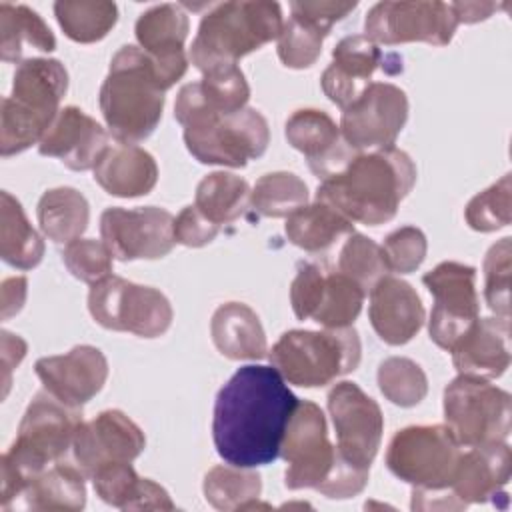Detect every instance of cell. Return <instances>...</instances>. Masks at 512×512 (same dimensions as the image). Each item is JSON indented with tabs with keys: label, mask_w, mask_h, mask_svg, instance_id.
Segmentation results:
<instances>
[{
	"label": "cell",
	"mask_w": 512,
	"mask_h": 512,
	"mask_svg": "<svg viewBox=\"0 0 512 512\" xmlns=\"http://www.w3.org/2000/svg\"><path fill=\"white\" fill-rule=\"evenodd\" d=\"M296 404L298 398L274 366L238 368L214 402L212 438L218 456L240 468L274 462Z\"/></svg>",
	"instance_id": "1"
},
{
	"label": "cell",
	"mask_w": 512,
	"mask_h": 512,
	"mask_svg": "<svg viewBox=\"0 0 512 512\" xmlns=\"http://www.w3.org/2000/svg\"><path fill=\"white\" fill-rule=\"evenodd\" d=\"M414 182L412 158L390 146L358 152L340 172L320 182L316 200L330 204L352 222L378 226L396 216Z\"/></svg>",
	"instance_id": "2"
},
{
	"label": "cell",
	"mask_w": 512,
	"mask_h": 512,
	"mask_svg": "<svg viewBox=\"0 0 512 512\" xmlns=\"http://www.w3.org/2000/svg\"><path fill=\"white\" fill-rule=\"evenodd\" d=\"M290 490L314 488L326 498H352L368 484V472L346 462L328 440L326 416L310 400H298L280 446Z\"/></svg>",
	"instance_id": "3"
},
{
	"label": "cell",
	"mask_w": 512,
	"mask_h": 512,
	"mask_svg": "<svg viewBox=\"0 0 512 512\" xmlns=\"http://www.w3.org/2000/svg\"><path fill=\"white\" fill-rule=\"evenodd\" d=\"M80 422V408L60 402L50 392L42 390L32 398L12 446L0 458V504L4 510H8L32 478L50 468V464L60 462L72 448Z\"/></svg>",
	"instance_id": "4"
},
{
	"label": "cell",
	"mask_w": 512,
	"mask_h": 512,
	"mask_svg": "<svg viewBox=\"0 0 512 512\" xmlns=\"http://www.w3.org/2000/svg\"><path fill=\"white\" fill-rule=\"evenodd\" d=\"M166 90L152 56L138 46H122L100 86V112L112 138L124 144L146 140L160 124Z\"/></svg>",
	"instance_id": "5"
},
{
	"label": "cell",
	"mask_w": 512,
	"mask_h": 512,
	"mask_svg": "<svg viewBox=\"0 0 512 512\" xmlns=\"http://www.w3.org/2000/svg\"><path fill=\"white\" fill-rule=\"evenodd\" d=\"M68 90V72L56 58H26L16 66L12 92L2 98L0 154L14 156L38 144Z\"/></svg>",
	"instance_id": "6"
},
{
	"label": "cell",
	"mask_w": 512,
	"mask_h": 512,
	"mask_svg": "<svg viewBox=\"0 0 512 512\" xmlns=\"http://www.w3.org/2000/svg\"><path fill=\"white\" fill-rule=\"evenodd\" d=\"M284 26L278 2L232 0L214 4L200 20L190 46V62L204 74L276 40Z\"/></svg>",
	"instance_id": "7"
},
{
	"label": "cell",
	"mask_w": 512,
	"mask_h": 512,
	"mask_svg": "<svg viewBox=\"0 0 512 512\" xmlns=\"http://www.w3.org/2000/svg\"><path fill=\"white\" fill-rule=\"evenodd\" d=\"M362 346L348 328L288 330L268 350L270 364L294 386L320 388L358 368Z\"/></svg>",
	"instance_id": "8"
},
{
	"label": "cell",
	"mask_w": 512,
	"mask_h": 512,
	"mask_svg": "<svg viewBox=\"0 0 512 512\" xmlns=\"http://www.w3.org/2000/svg\"><path fill=\"white\" fill-rule=\"evenodd\" d=\"M510 418V394L484 378L460 374L444 388V420L460 446L506 442Z\"/></svg>",
	"instance_id": "9"
},
{
	"label": "cell",
	"mask_w": 512,
	"mask_h": 512,
	"mask_svg": "<svg viewBox=\"0 0 512 512\" xmlns=\"http://www.w3.org/2000/svg\"><path fill=\"white\" fill-rule=\"evenodd\" d=\"M270 142L268 120L256 108L204 116L184 126V144L202 164L242 168L260 158Z\"/></svg>",
	"instance_id": "10"
},
{
	"label": "cell",
	"mask_w": 512,
	"mask_h": 512,
	"mask_svg": "<svg viewBox=\"0 0 512 512\" xmlns=\"http://www.w3.org/2000/svg\"><path fill=\"white\" fill-rule=\"evenodd\" d=\"M88 310L102 328L140 338L162 336L174 318L170 300L160 290L114 274L90 286Z\"/></svg>",
	"instance_id": "11"
},
{
	"label": "cell",
	"mask_w": 512,
	"mask_h": 512,
	"mask_svg": "<svg viewBox=\"0 0 512 512\" xmlns=\"http://www.w3.org/2000/svg\"><path fill=\"white\" fill-rule=\"evenodd\" d=\"M460 456V442L448 426H408L392 436L386 466L414 488L444 490L452 482Z\"/></svg>",
	"instance_id": "12"
},
{
	"label": "cell",
	"mask_w": 512,
	"mask_h": 512,
	"mask_svg": "<svg viewBox=\"0 0 512 512\" xmlns=\"http://www.w3.org/2000/svg\"><path fill=\"white\" fill-rule=\"evenodd\" d=\"M366 292L340 270L302 264L290 284V304L300 320L324 328H348L358 318Z\"/></svg>",
	"instance_id": "13"
},
{
	"label": "cell",
	"mask_w": 512,
	"mask_h": 512,
	"mask_svg": "<svg viewBox=\"0 0 512 512\" xmlns=\"http://www.w3.org/2000/svg\"><path fill=\"white\" fill-rule=\"evenodd\" d=\"M456 26L458 20L446 2H378L366 14L364 36L384 46L406 42L446 46L452 40Z\"/></svg>",
	"instance_id": "14"
},
{
	"label": "cell",
	"mask_w": 512,
	"mask_h": 512,
	"mask_svg": "<svg viewBox=\"0 0 512 512\" xmlns=\"http://www.w3.org/2000/svg\"><path fill=\"white\" fill-rule=\"evenodd\" d=\"M422 282L434 296L428 320L430 338L436 346L450 352L480 314L476 270L468 264L446 260L426 272Z\"/></svg>",
	"instance_id": "15"
},
{
	"label": "cell",
	"mask_w": 512,
	"mask_h": 512,
	"mask_svg": "<svg viewBox=\"0 0 512 512\" xmlns=\"http://www.w3.org/2000/svg\"><path fill=\"white\" fill-rule=\"evenodd\" d=\"M408 118V98L390 82H372L342 110L340 132L356 152L394 146Z\"/></svg>",
	"instance_id": "16"
},
{
	"label": "cell",
	"mask_w": 512,
	"mask_h": 512,
	"mask_svg": "<svg viewBox=\"0 0 512 512\" xmlns=\"http://www.w3.org/2000/svg\"><path fill=\"white\" fill-rule=\"evenodd\" d=\"M328 412L340 456L360 470H370L384 432V416L376 400L358 384L344 380L328 392Z\"/></svg>",
	"instance_id": "17"
},
{
	"label": "cell",
	"mask_w": 512,
	"mask_h": 512,
	"mask_svg": "<svg viewBox=\"0 0 512 512\" xmlns=\"http://www.w3.org/2000/svg\"><path fill=\"white\" fill-rule=\"evenodd\" d=\"M100 236L118 260H156L176 244L174 216L158 206L106 208L100 216Z\"/></svg>",
	"instance_id": "18"
},
{
	"label": "cell",
	"mask_w": 512,
	"mask_h": 512,
	"mask_svg": "<svg viewBox=\"0 0 512 512\" xmlns=\"http://www.w3.org/2000/svg\"><path fill=\"white\" fill-rule=\"evenodd\" d=\"M146 446L144 432L120 410H104L88 422H80L72 442L74 464L86 478L106 464L132 462Z\"/></svg>",
	"instance_id": "19"
},
{
	"label": "cell",
	"mask_w": 512,
	"mask_h": 512,
	"mask_svg": "<svg viewBox=\"0 0 512 512\" xmlns=\"http://www.w3.org/2000/svg\"><path fill=\"white\" fill-rule=\"evenodd\" d=\"M34 370L46 392L72 408H82L102 390L108 360L96 346L80 344L66 354L36 360Z\"/></svg>",
	"instance_id": "20"
},
{
	"label": "cell",
	"mask_w": 512,
	"mask_h": 512,
	"mask_svg": "<svg viewBox=\"0 0 512 512\" xmlns=\"http://www.w3.org/2000/svg\"><path fill=\"white\" fill-rule=\"evenodd\" d=\"M284 134L288 144L306 156L310 170L320 180L340 172L358 154L348 146L340 126L324 110L302 108L292 112Z\"/></svg>",
	"instance_id": "21"
},
{
	"label": "cell",
	"mask_w": 512,
	"mask_h": 512,
	"mask_svg": "<svg viewBox=\"0 0 512 512\" xmlns=\"http://www.w3.org/2000/svg\"><path fill=\"white\" fill-rule=\"evenodd\" d=\"M188 30V14L180 4L152 6L136 20V40L140 48L154 58L168 88L188 70V56L184 50Z\"/></svg>",
	"instance_id": "22"
},
{
	"label": "cell",
	"mask_w": 512,
	"mask_h": 512,
	"mask_svg": "<svg viewBox=\"0 0 512 512\" xmlns=\"http://www.w3.org/2000/svg\"><path fill=\"white\" fill-rule=\"evenodd\" d=\"M512 452L506 442L474 446L462 452L448 490L466 508L468 504H484L508 500L504 486L510 480Z\"/></svg>",
	"instance_id": "23"
},
{
	"label": "cell",
	"mask_w": 512,
	"mask_h": 512,
	"mask_svg": "<svg viewBox=\"0 0 512 512\" xmlns=\"http://www.w3.org/2000/svg\"><path fill=\"white\" fill-rule=\"evenodd\" d=\"M108 144L110 134L92 116L76 106H66L38 142V152L58 158L70 170L84 172L96 166Z\"/></svg>",
	"instance_id": "24"
},
{
	"label": "cell",
	"mask_w": 512,
	"mask_h": 512,
	"mask_svg": "<svg viewBox=\"0 0 512 512\" xmlns=\"http://www.w3.org/2000/svg\"><path fill=\"white\" fill-rule=\"evenodd\" d=\"M384 62V52L368 36H346L334 46L332 62L322 72V90L330 102L344 110L374 82L372 76Z\"/></svg>",
	"instance_id": "25"
},
{
	"label": "cell",
	"mask_w": 512,
	"mask_h": 512,
	"mask_svg": "<svg viewBox=\"0 0 512 512\" xmlns=\"http://www.w3.org/2000/svg\"><path fill=\"white\" fill-rule=\"evenodd\" d=\"M250 86L238 66H220L202 74L198 82L180 88L174 118L186 126L204 116L230 114L246 108Z\"/></svg>",
	"instance_id": "26"
},
{
	"label": "cell",
	"mask_w": 512,
	"mask_h": 512,
	"mask_svg": "<svg viewBox=\"0 0 512 512\" xmlns=\"http://www.w3.org/2000/svg\"><path fill=\"white\" fill-rule=\"evenodd\" d=\"M368 318L380 340L402 346L422 328L424 306L406 280L386 274L370 290Z\"/></svg>",
	"instance_id": "27"
},
{
	"label": "cell",
	"mask_w": 512,
	"mask_h": 512,
	"mask_svg": "<svg viewBox=\"0 0 512 512\" xmlns=\"http://www.w3.org/2000/svg\"><path fill=\"white\" fill-rule=\"evenodd\" d=\"M450 352L454 368L464 376H502L510 366V318H476Z\"/></svg>",
	"instance_id": "28"
},
{
	"label": "cell",
	"mask_w": 512,
	"mask_h": 512,
	"mask_svg": "<svg viewBox=\"0 0 512 512\" xmlns=\"http://www.w3.org/2000/svg\"><path fill=\"white\" fill-rule=\"evenodd\" d=\"M92 170L94 180L118 198L144 196L158 182L154 156L136 144L110 142Z\"/></svg>",
	"instance_id": "29"
},
{
	"label": "cell",
	"mask_w": 512,
	"mask_h": 512,
	"mask_svg": "<svg viewBox=\"0 0 512 512\" xmlns=\"http://www.w3.org/2000/svg\"><path fill=\"white\" fill-rule=\"evenodd\" d=\"M212 342L230 360H260L268 354V342L258 314L244 302H226L210 320Z\"/></svg>",
	"instance_id": "30"
},
{
	"label": "cell",
	"mask_w": 512,
	"mask_h": 512,
	"mask_svg": "<svg viewBox=\"0 0 512 512\" xmlns=\"http://www.w3.org/2000/svg\"><path fill=\"white\" fill-rule=\"evenodd\" d=\"M96 494L120 510H174L170 494L150 478H140L130 462L102 466L94 476Z\"/></svg>",
	"instance_id": "31"
},
{
	"label": "cell",
	"mask_w": 512,
	"mask_h": 512,
	"mask_svg": "<svg viewBox=\"0 0 512 512\" xmlns=\"http://www.w3.org/2000/svg\"><path fill=\"white\" fill-rule=\"evenodd\" d=\"M84 478L78 466L56 462L32 478L18 498L26 510L78 512L86 504Z\"/></svg>",
	"instance_id": "32"
},
{
	"label": "cell",
	"mask_w": 512,
	"mask_h": 512,
	"mask_svg": "<svg viewBox=\"0 0 512 512\" xmlns=\"http://www.w3.org/2000/svg\"><path fill=\"white\" fill-rule=\"evenodd\" d=\"M284 232L288 240L306 252H324L338 240L354 232V222L330 204L316 200L292 212L286 218Z\"/></svg>",
	"instance_id": "33"
},
{
	"label": "cell",
	"mask_w": 512,
	"mask_h": 512,
	"mask_svg": "<svg viewBox=\"0 0 512 512\" xmlns=\"http://www.w3.org/2000/svg\"><path fill=\"white\" fill-rule=\"evenodd\" d=\"M38 224L54 244H70L78 240L90 220V206L82 192L70 186L46 190L38 200Z\"/></svg>",
	"instance_id": "34"
},
{
	"label": "cell",
	"mask_w": 512,
	"mask_h": 512,
	"mask_svg": "<svg viewBox=\"0 0 512 512\" xmlns=\"http://www.w3.org/2000/svg\"><path fill=\"white\" fill-rule=\"evenodd\" d=\"M32 48L38 52H52L56 38L48 24L24 4H0V58L4 62L22 60L24 52Z\"/></svg>",
	"instance_id": "35"
},
{
	"label": "cell",
	"mask_w": 512,
	"mask_h": 512,
	"mask_svg": "<svg viewBox=\"0 0 512 512\" xmlns=\"http://www.w3.org/2000/svg\"><path fill=\"white\" fill-rule=\"evenodd\" d=\"M0 206V256L18 270H32L44 256V240L28 222L22 204L2 192Z\"/></svg>",
	"instance_id": "36"
},
{
	"label": "cell",
	"mask_w": 512,
	"mask_h": 512,
	"mask_svg": "<svg viewBox=\"0 0 512 512\" xmlns=\"http://www.w3.org/2000/svg\"><path fill=\"white\" fill-rule=\"evenodd\" d=\"M250 186L232 172L206 174L196 186L194 206L216 226L230 224L244 216L250 204Z\"/></svg>",
	"instance_id": "37"
},
{
	"label": "cell",
	"mask_w": 512,
	"mask_h": 512,
	"mask_svg": "<svg viewBox=\"0 0 512 512\" xmlns=\"http://www.w3.org/2000/svg\"><path fill=\"white\" fill-rule=\"evenodd\" d=\"M54 16L64 34L80 44L102 40L118 20V6L106 0H58Z\"/></svg>",
	"instance_id": "38"
},
{
	"label": "cell",
	"mask_w": 512,
	"mask_h": 512,
	"mask_svg": "<svg viewBox=\"0 0 512 512\" xmlns=\"http://www.w3.org/2000/svg\"><path fill=\"white\" fill-rule=\"evenodd\" d=\"M204 498L216 510H240L244 504L258 500L262 492V478L252 468L214 466L204 476Z\"/></svg>",
	"instance_id": "39"
},
{
	"label": "cell",
	"mask_w": 512,
	"mask_h": 512,
	"mask_svg": "<svg viewBox=\"0 0 512 512\" xmlns=\"http://www.w3.org/2000/svg\"><path fill=\"white\" fill-rule=\"evenodd\" d=\"M252 208L266 218H288L308 204V186L292 172H268L250 192Z\"/></svg>",
	"instance_id": "40"
},
{
	"label": "cell",
	"mask_w": 512,
	"mask_h": 512,
	"mask_svg": "<svg viewBox=\"0 0 512 512\" xmlns=\"http://www.w3.org/2000/svg\"><path fill=\"white\" fill-rule=\"evenodd\" d=\"M328 34L330 30L318 26L316 22L292 14L284 22L280 36L276 38L278 58L286 68H308L318 60L322 52V42Z\"/></svg>",
	"instance_id": "41"
},
{
	"label": "cell",
	"mask_w": 512,
	"mask_h": 512,
	"mask_svg": "<svg viewBox=\"0 0 512 512\" xmlns=\"http://www.w3.org/2000/svg\"><path fill=\"white\" fill-rule=\"evenodd\" d=\"M378 388L392 404L410 408L424 400L428 378L414 360L390 356L378 366Z\"/></svg>",
	"instance_id": "42"
},
{
	"label": "cell",
	"mask_w": 512,
	"mask_h": 512,
	"mask_svg": "<svg viewBox=\"0 0 512 512\" xmlns=\"http://www.w3.org/2000/svg\"><path fill=\"white\" fill-rule=\"evenodd\" d=\"M338 270L350 276L366 294L382 276L388 274L382 248L358 232L346 236L338 254Z\"/></svg>",
	"instance_id": "43"
},
{
	"label": "cell",
	"mask_w": 512,
	"mask_h": 512,
	"mask_svg": "<svg viewBox=\"0 0 512 512\" xmlns=\"http://www.w3.org/2000/svg\"><path fill=\"white\" fill-rule=\"evenodd\" d=\"M464 218L472 230L494 232L512 220V182L504 174L498 182L476 194L464 210Z\"/></svg>",
	"instance_id": "44"
},
{
	"label": "cell",
	"mask_w": 512,
	"mask_h": 512,
	"mask_svg": "<svg viewBox=\"0 0 512 512\" xmlns=\"http://www.w3.org/2000/svg\"><path fill=\"white\" fill-rule=\"evenodd\" d=\"M112 258L114 256L108 246L94 238H78L66 244L62 252V260L68 272L74 278L88 282L90 286L112 274Z\"/></svg>",
	"instance_id": "45"
},
{
	"label": "cell",
	"mask_w": 512,
	"mask_h": 512,
	"mask_svg": "<svg viewBox=\"0 0 512 512\" xmlns=\"http://www.w3.org/2000/svg\"><path fill=\"white\" fill-rule=\"evenodd\" d=\"M510 238L496 242L484 258V298L488 308L502 318H510Z\"/></svg>",
	"instance_id": "46"
},
{
	"label": "cell",
	"mask_w": 512,
	"mask_h": 512,
	"mask_svg": "<svg viewBox=\"0 0 512 512\" xmlns=\"http://www.w3.org/2000/svg\"><path fill=\"white\" fill-rule=\"evenodd\" d=\"M382 256L388 272L394 274H410L414 272L426 258L428 242L420 228L416 226H402L390 232L384 238Z\"/></svg>",
	"instance_id": "47"
},
{
	"label": "cell",
	"mask_w": 512,
	"mask_h": 512,
	"mask_svg": "<svg viewBox=\"0 0 512 512\" xmlns=\"http://www.w3.org/2000/svg\"><path fill=\"white\" fill-rule=\"evenodd\" d=\"M218 232L220 226L210 222L194 204L182 208L180 214L174 218V240L182 246H206L216 238Z\"/></svg>",
	"instance_id": "48"
},
{
	"label": "cell",
	"mask_w": 512,
	"mask_h": 512,
	"mask_svg": "<svg viewBox=\"0 0 512 512\" xmlns=\"http://www.w3.org/2000/svg\"><path fill=\"white\" fill-rule=\"evenodd\" d=\"M356 8V2H290V12L304 16L318 26L332 30V26L348 16Z\"/></svg>",
	"instance_id": "49"
},
{
	"label": "cell",
	"mask_w": 512,
	"mask_h": 512,
	"mask_svg": "<svg viewBox=\"0 0 512 512\" xmlns=\"http://www.w3.org/2000/svg\"><path fill=\"white\" fill-rule=\"evenodd\" d=\"M2 364H4V394L8 392L10 386V372L22 362V358L26 356V342L18 336L12 334L8 330H2Z\"/></svg>",
	"instance_id": "50"
},
{
	"label": "cell",
	"mask_w": 512,
	"mask_h": 512,
	"mask_svg": "<svg viewBox=\"0 0 512 512\" xmlns=\"http://www.w3.org/2000/svg\"><path fill=\"white\" fill-rule=\"evenodd\" d=\"M26 278L24 276H14L6 278L2 282V318H10L12 314L20 312L26 300Z\"/></svg>",
	"instance_id": "51"
},
{
	"label": "cell",
	"mask_w": 512,
	"mask_h": 512,
	"mask_svg": "<svg viewBox=\"0 0 512 512\" xmlns=\"http://www.w3.org/2000/svg\"><path fill=\"white\" fill-rule=\"evenodd\" d=\"M458 24H474L480 20H486L492 16V12H496L500 8L498 2H488V0H474V2H452L450 4Z\"/></svg>",
	"instance_id": "52"
}]
</instances>
